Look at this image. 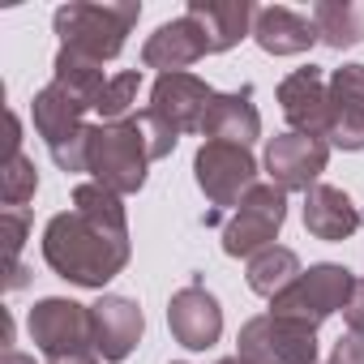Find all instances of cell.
Instances as JSON below:
<instances>
[{"mask_svg":"<svg viewBox=\"0 0 364 364\" xmlns=\"http://www.w3.org/2000/svg\"><path fill=\"white\" fill-rule=\"evenodd\" d=\"M43 257L60 279L77 287H103L129 266V232H116L77 210H65L43 232Z\"/></svg>","mask_w":364,"mask_h":364,"instance_id":"obj_1","label":"cell"},{"mask_svg":"<svg viewBox=\"0 0 364 364\" xmlns=\"http://www.w3.org/2000/svg\"><path fill=\"white\" fill-rule=\"evenodd\" d=\"M146 163L150 146L137 129V120H116V124H90V141H86V171H95V180L112 193H137L146 185Z\"/></svg>","mask_w":364,"mask_h":364,"instance_id":"obj_2","label":"cell"},{"mask_svg":"<svg viewBox=\"0 0 364 364\" xmlns=\"http://www.w3.org/2000/svg\"><path fill=\"white\" fill-rule=\"evenodd\" d=\"M141 5H65L56 9V35L60 48L82 52L90 60H116L124 48V35L137 26Z\"/></svg>","mask_w":364,"mask_h":364,"instance_id":"obj_3","label":"cell"},{"mask_svg":"<svg viewBox=\"0 0 364 364\" xmlns=\"http://www.w3.org/2000/svg\"><path fill=\"white\" fill-rule=\"evenodd\" d=\"M31 338L56 364H86L95 355V317L77 300H39L31 309Z\"/></svg>","mask_w":364,"mask_h":364,"instance_id":"obj_4","label":"cell"},{"mask_svg":"<svg viewBox=\"0 0 364 364\" xmlns=\"http://www.w3.org/2000/svg\"><path fill=\"white\" fill-rule=\"evenodd\" d=\"M193 176H198V189L210 198V210L206 223L215 228L223 219L228 206H240L245 193L257 185V163L249 154V146H228V141H202L198 159H193Z\"/></svg>","mask_w":364,"mask_h":364,"instance_id":"obj_5","label":"cell"},{"mask_svg":"<svg viewBox=\"0 0 364 364\" xmlns=\"http://www.w3.org/2000/svg\"><path fill=\"white\" fill-rule=\"evenodd\" d=\"M236 347H240L236 355L245 364H313L317 360V326L262 313L240 326Z\"/></svg>","mask_w":364,"mask_h":364,"instance_id":"obj_6","label":"cell"},{"mask_svg":"<svg viewBox=\"0 0 364 364\" xmlns=\"http://www.w3.org/2000/svg\"><path fill=\"white\" fill-rule=\"evenodd\" d=\"M351 283H355V274H351L347 266H334V262L309 266L283 296L270 300V313H274V317L304 321V326H321L330 313H338V309L347 304Z\"/></svg>","mask_w":364,"mask_h":364,"instance_id":"obj_7","label":"cell"},{"mask_svg":"<svg viewBox=\"0 0 364 364\" xmlns=\"http://www.w3.org/2000/svg\"><path fill=\"white\" fill-rule=\"evenodd\" d=\"M82 116H86V107L77 99H69L60 86H43L35 95V129L48 141L60 171H86L90 124H82Z\"/></svg>","mask_w":364,"mask_h":364,"instance_id":"obj_8","label":"cell"},{"mask_svg":"<svg viewBox=\"0 0 364 364\" xmlns=\"http://www.w3.org/2000/svg\"><path fill=\"white\" fill-rule=\"evenodd\" d=\"M287 223V193L279 185H253L236 215L223 223V253L228 257H253L274 245L279 228Z\"/></svg>","mask_w":364,"mask_h":364,"instance_id":"obj_9","label":"cell"},{"mask_svg":"<svg viewBox=\"0 0 364 364\" xmlns=\"http://www.w3.org/2000/svg\"><path fill=\"white\" fill-rule=\"evenodd\" d=\"M326 163H330V141L313 133H283L266 146L270 185H279L283 193H309Z\"/></svg>","mask_w":364,"mask_h":364,"instance_id":"obj_10","label":"cell"},{"mask_svg":"<svg viewBox=\"0 0 364 364\" xmlns=\"http://www.w3.org/2000/svg\"><path fill=\"white\" fill-rule=\"evenodd\" d=\"M279 103H283V116H287L291 133H313V137L330 141L334 103H330V82L317 65H304V69L287 73L279 82Z\"/></svg>","mask_w":364,"mask_h":364,"instance_id":"obj_11","label":"cell"},{"mask_svg":"<svg viewBox=\"0 0 364 364\" xmlns=\"http://www.w3.org/2000/svg\"><path fill=\"white\" fill-rule=\"evenodd\" d=\"M167 326L176 334L180 347H189V351H206L219 343L223 334V309L219 300L202 287V279H193L189 287H180L171 300H167Z\"/></svg>","mask_w":364,"mask_h":364,"instance_id":"obj_12","label":"cell"},{"mask_svg":"<svg viewBox=\"0 0 364 364\" xmlns=\"http://www.w3.org/2000/svg\"><path fill=\"white\" fill-rule=\"evenodd\" d=\"M210 99H215V90L202 77H193V73H163L150 86V112L163 116L176 133H189V129L202 133Z\"/></svg>","mask_w":364,"mask_h":364,"instance_id":"obj_13","label":"cell"},{"mask_svg":"<svg viewBox=\"0 0 364 364\" xmlns=\"http://www.w3.org/2000/svg\"><path fill=\"white\" fill-rule=\"evenodd\" d=\"M202 56H210V48H206L202 26H198L189 14L176 18V22H163V26L146 39V48H141V65H146V69H159V77H163V73H185V69L198 65Z\"/></svg>","mask_w":364,"mask_h":364,"instance_id":"obj_14","label":"cell"},{"mask_svg":"<svg viewBox=\"0 0 364 364\" xmlns=\"http://www.w3.org/2000/svg\"><path fill=\"white\" fill-rule=\"evenodd\" d=\"M90 317H95V351L107 364H120L124 355H133V347H137V338L146 330V317H141L137 300L103 296L99 304H90Z\"/></svg>","mask_w":364,"mask_h":364,"instance_id":"obj_15","label":"cell"},{"mask_svg":"<svg viewBox=\"0 0 364 364\" xmlns=\"http://www.w3.org/2000/svg\"><path fill=\"white\" fill-rule=\"evenodd\" d=\"M330 103H334L330 146L364 150V65H343L330 73Z\"/></svg>","mask_w":364,"mask_h":364,"instance_id":"obj_16","label":"cell"},{"mask_svg":"<svg viewBox=\"0 0 364 364\" xmlns=\"http://www.w3.org/2000/svg\"><path fill=\"white\" fill-rule=\"evenodd\" d=\"M202 133L210 141H228V146H253L262 137V116L253 107V86H240L232 95H215L202 120Z\"/></svg>","mask_w":364,"mask_h":364,"instance_id":"obj_17","label":"cell"},{"mask_svg":"<svg viewBox=\"0 0 364 364\" xmlns=\"http://www.w3.org/2000/svg\"><path fill=\"white\" fill-rule=\"evenodd\" d=\"M189 18L202 26L206 48L215 56V52L236 48L245 35H253L257 9L249 5V0H189Z\"/></svg>","mask_w":364,"mask_h":364,"instance_id":"obj_18","label":"cell"},{"mask_svg":"<svg viewBox=\"0 0 364 364\" xmlns=\"http://www.w3.org/2000/svg\"><path fill=\"white\" fill-rule=\"evenodd\" d=\"M360 223H364V215L355 210V202H351L343 189H334V185H313V189L304 193V228H309L317 240H326V245L347 240Z\"/></svg>","mask_w":364,"mask_h":364,"instance_id":"obj_19","label":"cell"},{"mask_svg":"<svg viewBox=\"0 0 364 364\" xmlns=\"http://www.w3.org/2000/svg\"><path fill=\"white\" fill-rule=\"evenodd\" d=\"M253 39L270 56H300V52H309L317 43V26H313V18H304L296 9L270 5V9H257Z\"/></svg>","mask_w":364,"mask_h":364,"instance_id":"obj_20","label":"cell"},{"mask_svg":"<svg viewBox=\"0 0 364 364\" xmlns=\"http://www.w3.org/2000/svg\"><path fill=\"white\" fill-rule=\"evenodd\" d=\"M52 86H60L69 99H77V103L90 112V107H99V99H103V90H107V77H103V65H99V60L60 48V52H56V65H52Z\"/></svg>","mask_w":364,"mask_h":364,"instance_id":"obj_21","label":"cell"},{"mask_svg":"<svg viewBox=\"0 0 364 364\" xmlns=\"http://www.w3.org/2000/svg\"><path fill=\"white\" fill-rule=\"evenodd\" d=\"M300 274H304V270H300V257H296L291 249H283V245H270V249L253 253V257H249V270H245L249 287H253L257 296H266V300L283 296Z\"/></svg>","mask_w":364,"mask_h":364,"instance_id":"obj_22","label":"cell"},{"mask_svg":"<svg viewBox=\"0 0 364 364\" xmlns=\"http://www.w3.org/2000/svg\"><path fill=\"white\" fill-rule=\"evenodd\" d=\"M309 18L317 26V39L326 48H334V52L364 43V14L355 5H313Z\"/></svg>","mask_w":364,"mask_h":364,"instance_id":"obj_23","label":"cell"},{"mask_svg":"<svg viewBox=\"0 0 364 364\" xmlns=\"http://www.w3.org/2000/svg\"><path fill=\"white\" fill-rule=\"evenodd\" d=\"M73 210L86 215V219H95V223H103V228L129 232V223H124V206H120V193L103 189L99 180H90V185H77V189H73Z\"/></svg>","mask_w":364,"mask_h":364,"instance_id":"obj_24","label":"cell"},{"mask_svg":"<svg viewBox=\"0 0 364 364\" xmlns=\"http://www.w3.org/2000/svg\"><path fill=\"white\" fill-rule=\"evenodd\" d=\"M39 189V171L26 154H9L5 167H0V202H5V210H22Z\"/></svg>","mask_w":364,"mask_h":364,"instance_id":"obj_25","label":"cell"},{"mask_svg":"<svg viewBox=\"0 0 364 364\" xmlns=\"http://www.w3.org/2000/svg\"><path fill=\"white\" fill-rule=\"evenodd\" d=\"M137 90H141V69H124V73H116V77H107V90H103V99H99V116H103V124H116V120H129V112H133V103H137Z\"/></svg>","mask_w":364,"mask_h":364,"instance_id":"obj_26","label":"cell"},{"mask_svg":"<svg viewBox=\"0 0 364 364\" xmlns=\"http://www.w3.org/2000/svg\"><path fill=\"white\" fill-rule=\"evenodd\" d=\"M133 120H137V129H141V137H146V146H150V159H167V154L176 150L180 133H176L163 116H154V112L146 107V112H137Z\"/></svg>","mask_w":364,"mask_h":364,"instance_id":"obj_27","label":"cell"},{"mask_svg":"<svg viewBox=\"0 0 364 364\" xmlns=\"http://www.w3.org/2000/svg\"><path fill=\"white\" fill-rule=\"evenodd\" d=\"M26 232H31V215L26 210H0V236H5V266H9V274L18 270Z\"/></svg>","mask_w":364,"mask_h":364,"instance_id":"obj_28","label":"cell"},{"mask_svg":"<svg viewBox=\"0 0 364 364\" xmlns=\"http://www.w3.org/2000/svg\"><path fill=\"white\" fill-rule=\"evenodd\" d=\"M343 321H347L351 334H364V279L351 283V296H347V304H343Z\"/></svg>","mask_w":364,"mask_h":364,"instance_id":"obj_29","label":"cell"},{"mask_svg":"<svg viewBox=\"0 0 364 364\" xmlns=\"http://www.w3.org/2000/svg\"><path fill=\"white\" fill-rule=\"evenodd\" d=\"M330 364H364V334H343L330 351Z\"/></svg>","mask_w":364,"mask_h":364,"instance_id":"obj_30","label":"cell"},{"mask_svg":"<svg viewBox=\"0 0 364 364\" xmlns=\"http://www.w3.org/2000/svg\"><path fill=\"white\" fill-rule=\"evenodd\" d=\"M0 364H35V360H31V355H22V351H14V347H9V351H5V360H0Z\"/></svg>","mask_w":364,"mask_h":364,"instance_id":"obj_31","label":"cell"},{"mask_svg":"<svg viewBox=\"0 0 364 364\" xmlns=\"http://www.w3.org/2000/svg\"><path fill=\"white\" fill-rule=\"evenodd\" d=\"M219 364H245V360H240V355H232V360H219Z\"/></svg>","mask_w":364,"mask_h":364,"instance_id":"obj_32","label":"cell"},{"mask_svg":"<svg viewBox=\"0 0 364 364\" xmlns=\"http://www.w3.org/2000/svg\"><path fill=\"white\" fill-rule=\"evenodd\" d=\"M86 364H95V360H86Z\"/></svg>","mask_w":364,"mask_h":364,"instance_id":"obj_33","label":"cell"}]
</instances>
